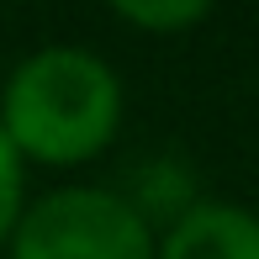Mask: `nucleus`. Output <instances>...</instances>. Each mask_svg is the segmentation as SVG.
I'll list each match as a JSON object with an SVG mask.
<instances>
[{"label":"nucleus","instance_id":"f03ea898","mask_svg":"<svg viewBox=\"0 0 259 259\" xmlns=\"http://www.w3.org/2000/svg\"><path fill=\"white\" fill-rule=\"evenodd\" d=\"M143 206L101 185H58L21 211L6 259H154Z\"/></svg>","mask_w":259,"mask_h":259},{"label":"nucleus","instance_id":"39448f33","mask_svg":"<svg viewBox=\"0 0 259 259\" xmlns=\"http://www.w3.org/2000/svg\"><path fill=\"white\" fill-rule=\"evenodd\" d=\"M21 211H27V175H21L16 148H11L6 133H0V249L11 243V233H16Z\"/></svg>","mask_w":259,"mask_h":259},{"label":"nucleus","instance_id":"7ed1b4c3","mask_svg":"<svg viewBox=\"0 0 259 259\" xmlns=\"http://www.w3.org/2000/svg\"><path fill=\"white\" fill-rule=\"evenodd\" d=\"M154 259H259V211L238 201H191L164 228Z\"/></svg>","mask_w":259,"mask_h":259},{"label":"nucleus","instance_id":"20e7f679","mask_svg":"<svg viewBox=\"0 0 259 259\" xmlns=\"http://www.w3.org/2000/svg\"><path fill=\"white\" fill-rule=\"evenodd\" d=\"M116 21H127V27H138V32H154V37H169V32H191V27H201V21L211 16V6L206 0H122V6L111 11Z\"/></svg>","mask_w":259,"mask_h":259},{"label":"nucleus","instance_id":"f257e3e1","mask_svg":"<svg viewBox=\"0 0 259 259\" xmlns=\"http://www.w3.org/2000/svg\"><path fill=\"white\" fill-rule=\"evenodd\" d=\"M122 79L90 48H42L0 85V133L21 164H85L122 127Z\"/></svg>","mask_w":259,"mask_h":259}]
</instances>
